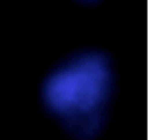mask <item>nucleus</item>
<instances>
[{"instance_id":"f257e3e1","label":"nucleus","mask_w":148,"mask_h":140,"mask_svg":"<svg viewBox=\"0 0 148 140\" xmlns=\"http://www.w3.org/2000/svg\"><path fill=\"white\" fill-rule=\"evenodd\" d=\"M111 93L109 63L103 56L91 54L56 70L44 84L43 99L70 132L90 138L103 125Z\"/></svg>"}]
</instances>
